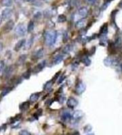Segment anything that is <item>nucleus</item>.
<instances>
[{
	"label": "nucleus",
	"mask_w": 122,
	"mask_h": 135,
	"mask_svg": "<svg viewBox=\"0 0 122 135\" xmlns=\"http://www.w3.org/2000/svg\"><path fill=\"white\" fill-rule=\"evenodd\" d=\"M12 90V88H10V87H9V88H7V89H5L2 92H1V97H4V96H5L6 94H7L10 91Z\"/></svg>",
	"instance_id": "nucleus-30"
},
{
	"label": "nucleus",
	"mask_w": 122,
	"mask_h": 135,
	"mask_svg": "<svg viewBox=\"0 0 122 135\" xmlns=\"http://www.w3.org/2000/svg\"><path fill=\"white\" fill-rule=\"evenodd\" d=\"M58 22H60V23H63V22H65L66 21V17L64 14H60L59 17H58V19H57Z\"/></svg>",
	"instance_id": "nucleus-26"
},
{
	"label": "nucleus",
	"mask_w": 122,
	"mask_h": 135,
	"mask_svg": "<svg viewBox=\"0 0 122 135\" xmlns=\"http://www.w3.org/2000/svg\"><path fill=\"white\" fill-rule=\"evenodd\" d=\"M85 1L87 3L91 4H94L97 2V0H85Z\"/></svg>",
	"instance_id": "nucleus-40"
},
{
	"label": "nucleus",
	"mask_w": 122,
	"mask_h": 135,
	"mask_svg": "<svg viewBox=\"0 0 122 135\" xmlns=\"http://www.w3.org/2000/svg\"><path fill=\"white\" fill-rule=\"evenodd\" d=\"M30 75H31V71L29 69L26 72H24V74H23V77L24 79H29L30 77Z\"/></svg>",
	"instance_id": "nucleus-31"
},
{
	"label": "nucleus",
	"mask_w": 122,
	"mask_h": 135,
	"mask_svg": "<svg viewBox=\"0 0 122 135\" xmlns=\"http://www.w3.org/2000/svg\"><path fill=\"white\" fill-rule=\"evenodd\" d=\"M109 3H108V2H106V3H104L101 9H102L103 10H104V9H106L107 8V7L109 6Z\"/></svg>",
	"instance_id": "nucleus-41"
},
{
	"label": "nucleus",
	"mask_w": 122,
	"mask_h": 135,
	"mask_svg": "<svg viewBox=\"0 0 122 135\" xmlns=\"http://www.w3.org/2000/svg\"><path fill=\"white\" fill-rule=\"evenodd\" d=\"M14 26V22L12 20H9L4 26V31L5 32H9L11 30H12Z\"/></svg>",
	"instance_id": "nucleus-6"
},
{
	"label": "nucleus",
	"mask_w": 122,
	"mask_h": 135,
	"mask_svg": "<svg viewBox=\"0 0 122 135\" xmlns=\"http://www.w3.org/2000/svg\"><path fill=\"white\" fill-rule=\"evenodd\" d=\"M25 42H26V40L24 39L19 40V41L16 44V45H15V47H14V50H15L16 51H19V50L22 49V48L25 45V44H26Z\"/></svg>",
	"instance_id": "nucleus-9"
},
{
	"label": "nucleus",
	"mask_w": 122,
	"mask_h": 135,
	"mask_svg": "<svg viewBox=\"0 0 122 135\" xmlns=\"http://www.w3.org/2000/svg\"><path fill=\"white\" fill-rule=\"evenodd\" d=\"M64 79H65V76L64 75H62L59 78V80H58V84H61V82L64 80Z\"/></svg>",
	"instance_id": "nucleus-38"
},
{
	"label": "nucleus",
	"mask_w": 122,
	"mask_h": 135,
	"mask_svg": "<svg viewBox=\"0 0 122 135\" xmlns=\"http://www.w3.org/2000/svg\"><path fill=\"white\" fill-rule=\"evenodd\" d=\"M1 21H2V18H1V17H0V25L1 23Z\"/></svg>",
	"instance_id": "nucleus-49"
},
{
	"label": "nucleus",
	"mask_w": 122,
	"mask_h": 135,
	"mask_svg": "<svg viewBox=\"0 0 122 135\" xmlns=\"http://www.w3.org/2000/svg\"><path fill=\"white\" fill-rule=\"evenodd\" d=\"M72 118V114L69 111H64L61 114V119L64 121H65V122L70 120Z\"/></svg>",
	"instance_id": "nucleus-11"
},
{
	"label": "nucleus",
	"mask_w": 122,
	"mask_h": 135,
	"mask_svg": "<svg viewBox=\"0 0 122 135\" xmlns=\"http://www.w3.org/2000/svg\"><path fill=\"white\" fill-rule=\"evenodd\" d=\"M91 130H92V127H91V126L89 125V124L86 125L85 127H84V132H90Z\"/></svg>",
	"instance_id": "nucleus-32"
},
{
	"label": "nucleus",
	"mask_w": 122,
	"mask_h": 135,
	"mask_svg": "<svg viewBox=\"0 0 122 135\" xmlns=\"http://www.w3.org/2000/svg\"><path fill=\"white\" fill-rule=\"evenodd\" d=\"M40 94H41V93H39V92H36V93L32 94L30 96V99H30V101L31 102H35V101H37V100L39 99V98Z\"/></svg>",
	"instance_id": "nucleus-17"
},
{
	"label": "nucleus",
	"mask_w": 122,
	"mask_h": 135,
	"mask_svg": "<svg viewBox=\"0 0 122 135\" xmlns=\"http://www.w3.org/2000/svg\"><path fill=\"white\" fill-rule=\"evenodd\" d=\"M26 1H34V0H25Z\"/></svg>",
	"instance_id": "nucleus-48"
},
{
	"label": "nucleus",
	"mask_w": 122,
	"mask_h": 135,
	"mask_svg": "<svg viewBox=\"0 0 122 135\" xmlns=\"http://www.w3.org/2000/svg\"><path fill=\"white\" fill-rule=\"evenodd\" d=\"M78 14H79V16H81V17L84 18V17H86L87 16V14H88V9H87L86 7H81V8H80V9H79Z\"/></svg>",
	"instance_id": "nucleus-13"
},
{
	"label": "nucleus",
	"mask_w": 122,
	"mask_h": 135,
	"mask_svg": "<svg viewBox=\"0 0 122 135\" xmlns=\"http://www.w3.org/2000/svg\"><path fill=\"white\" fill-rule=\"evenodd\" d=\"M44 55V51L43 49H39L38 51H37L33 55L34 57L36 59H41Z\"/></svg>",
	"instance_id": "nucleus-12"
},
{
	"label": "nucleus",
	"mask_w": 122,
	"mask_h": 135,
	"mask_svg": "<svg viewBox=\"0 0 122 135\" xmlns=\"http://www.w3.org/2000/svg\"><path fill=\"white\" fill-rule=\"evenodd\" d=\"M119 7H122V1L120 2V4H119Z\"/></svg>",
	"instance_id": "nucleus-47"
},
{
	"label": "nucleus",
	"mask_w": 122,
	"mask_h": 135,
	"mask_svg": "<svg viewBox=\"0 0 122 135\" xmlns=\"http://www.w3.org/2000/svg\"><path fill=\"white\" fill-rule=\"evenodd\" d=\"M21 118H22V114H17L14 118H12V119H11V120H10V121H11V123L16 122V121L21 119Z\"/></svg>",
	"instance_id": "nucleus-29"
},
{
	"label": "nucleus",
	"mask_w": 122,
	"mask_h": 135,
	"mask_svg": "<svg viewBox=\"0 0 122 135\" xmlns=\"http://www.w3.org/2000/svg\"><path fill=\"white\" fill-rule=\"evenodd\" d=\"M34 29V22L33 21H30L28 26H27V31L28 32H32Z\"/></svg>",
	"instance_id": "nucleus-24"
},
{
	"label": "nucleus",
	"mask_w": 122,
	"mask_h": 135,
	"mask_svg": "<svg viewBox=\"0 0 122 135\" xmlns=\"http://www.w3.org/2000/svg\"><path fill=\"white\" fill-rule=\"evenodd\" d=\"M12 0H1V4L4 7H11L12 5Z\"/></svg>",
	"instance_id": "nucleus-23"
},
{
	"label": "nucleus",
	"mask_w": 122,
	"mask_h": 135,
	"mask_svg": "<svg viewBox=\"0 0 122 135\" xmlns=\"http://www.w3.org/2000/svg\"><path fill=\"white\" fill-rule=\"evenodd\" d=\"M19 135H31V134L26 130H22L19 132Z\"/></svg>",
	"instance_id": "nucleus-37"
},
{
	"label": "nucleus",
	"mask_w": 122,
	"mask_h": 135,
	"mask_svg": "<svg viewBox=\"0 0 122 135\" xmlns=\"http://www.w3.org/2000/svg\"><path fill=\"white\" fill-rule=\"evenodd\" d=\"M26 58V55H22V56L19 57V63H20V64L24 63V61H25Z\"/></svg>",
	"instance_id": "nucleus-35"
},
{
	"label": "nucleus",
	"mask_w": 122,
	"mask_h": 135,
	"mask_svg": "<svg viewBox=\"0 0 122 135\" xmlns=\"http://www.w3.org/2000/svg\"><path fill=\"white\" fill-rule=\"evenodd\" d=\"M115 47H116V48L117 47V48H121L122 46V39H121V38H117L116 39V42H115Z\"/></svg>",
	"instance_id": "nucleus-25"
},
{
	"label": "nucleus",
	"mask_w": 122,
	"mask_h": 135,
	"mask_svg": "<svg viewBox=\"0 0 122 135\" xmlns=\"http://www.w3.org/2000/svg\"><path fill=\"white\" fill-rule=\"evenodd\" d=\"M46 66V61H42L41 62H40L39 64H37V66L33 69V72L37 74L39 73V72H41Z\"/></svg>",
	"instance_id": "nucleus-7"
},
{
	"label": "nucleus",
	"mask_w": 122,
	"mask_h": 135,
	"mask_svg": "<svg viewBox=\"0 0 122 135\" xmlns=\"http://www.w3.org/2000/svg\"><path fill=\"white\" fill-rule=\"evenodd\" d=\"M86 19L84 18H83V19L79 20V21L76 23V27L78 28V29L83 28V27H84V26L86 25Z\"/></svg>",
	"instance_id": "nucleus-14"
},
{
	"label": "nucleus",
	"mask_w": 122,
	"mask_h": 135,
	"mask_svg": "<svg viewBox=\"0 0 122 135\" xmlns=\"http://www.w3.org/2000/svg\"><path fill=\"white\" fill-rule=\"evenodd\" d=\"M44 1H49L50 0H44Z\"/></svg>",
	"instance_id": "nucleus-50"
},
{
	"label": "nucleus",
	"mask_w": 122,
	"mask_h": 135,
	"mask_svg": "<svg viewBox=\"0 0 122 135\" xmlns=\"http://www.w3.org/2000/svg\"><path fill=\"white\" fill-rule=\"evenodd\" d=\"M67 40H68V34L66 32L64 33V35H63V42H66Z\"/></svg>",
	"instance_id": "nucleus-36"
},
{
	"label": "nucleus",
	"mask_w": 122,
	"mask_h": 135,
	"mask_svg": "<svg viewBox=\"0 0 122 135\" xmlns=\"http://www.w3.org/2000/svg\"><path fill=\"white\" fill-rule=\"evenodd\" d=\"M3 47H4V46H3V44L0 42V52H1V51H2V49H3Z\"/></svg>",
	"instance_id": "nucleus-45"
},
{
	"label": "nucleus",
	"mask_w": 122,
	"mask_h": 135,
	"mask_svg": "<svg viewBox=\"0 0 122 135\" xmlns=\"http://www.w3.org/2000/svg\"><path fill=\"white\" fill-rule=\"evenodd\" d=\"M29 106H30V102L28 101H24V102L20 104L19 107H20V110L22 111H26L29 108Z\"/></svg>",
	"instance_id": "nucleus-15"
},
{
	"label": "nucleus",
	"mask_w": 122,
	"mask_h": 135,
	"mask_svg": "<svg viewBox=\"0 0 122 135\" xmlns=\"http://www.w3.org/2000/svg\"><path fill=\"white\" fill-rule=\"evenodd\" d=\"M117 12H118L117 10H115V11H114V12H111V17H112L113 19L114 18V17H115V14L117 13Z\"/></svg>",
	"instance_id": "nucleus-43"
},
{
	"label": "nucleus",
	"mask_w": 122,
	"mask_h": 135,
	"mask_svg": "<svg viewBox=\"0 0 122 135\" xmlns=\"http://www.w3.org/2000/svg\"><path fill=\"white\" fill-rule=\"evenodd\" d=\"M59 75H60V72H57V74L56 75H55V76H54V77L53 78V81L54 82V81H55L56 79H57L59 78Z\"/></svg>",
	"instance_id": "nucleus-42"
},
{
	"label": "nucleus",
	"mask_w": 122,
	"mask_h": 135,
	"mask_svg": "<svg viewBox=\"0 0 122 135\" xmlns=\"http://www.w3.org/2000/svg\"><path fill=\"white\" fill-rule=\"evenodd\" d=\"M13 11L11 9H5L1 13V18L3 19H8L12 15Z\"/></svg>",
	"instance_id": "nucleus-4"
},
{
	"label": "nucleus",
	"mask_w": 122,
	"mask_h": 135,
	"mask_svg": "<svg viewBox=\"0 0 122 135\" xmlns=\"http://www.w3.org/2000/svg\"><path fill=\"white\" fill-rule=\"evenodd\" d=\"M94 135L93 134H90V135Z\"/></svg>",
	"instance_id": "nucleus-51"
},
{
	"label": "nucleus",
	"mask_w": 122,
	"mask_h": 135,
	"mask_svg": "<svg viewBox=\"0 0 122 135\" xmlns=\"http://www.w3.org/2000/svg\"></svg>",
	"instance_id": "nucleus-52"
},
{
	"label": "nucleus",
	"mask_w": 122,
	"mask_h": 135,
	"mask_svg": "<svg viewBox=\"0 0 122 135\" xmlns=\"http://www.w3.org/2000/svg\"><path fill=\"white\" fill-rule=\"evenodd\" d=\"M63 59H64V56H63V55H61V54L57 55V56L54 58V59H53V63H54V64H59V63L63 60Z\"/></svg>",
	"instance_id": "nucleus-18"
},
{
	"label": "nucleus",
	"mask_w": 122,
	"mask_h": 135,
	"mask_svg": "<svg viewBox=\"0 0 122 135\" xmlns=\"http://www.w3.org/2000/svg\"><path fill=\"white\" fill-rule=\"evenodd\" d=\"M14 70V67L13 65L9 66V67H7L6 69H4V76H6V77H9V76H10L11 74L13 73Z\"/></svg>",
	"instance_id": "nucleus-10"
},
{
	"label": "nucleus",
	"mask_w": 122,
	"mask_h": 135,
	"mask_svg": "<svg viewBox=\"0 0 122 135\" xmlns=\"http://www.w3.org/2000/svg\"><path fill=\"white\" fill-rule=\"evenodd\" d=\"M66 104L68 107L73 109L78 105V101L73 97H69L66 101Z\"/></svg>",
	"instance_id": "nucleus-5"
},
{
	"label": "nucleus",
	"mask_w": 122,
	"mask_h": 135,
	"mask_svg": "<svg viewBox=\"0 0 122 135\" xmlns=\"http://www.w3.org/2000/svg\"><path fill=\"white\" fill-rule=\"evenodd\" d=\"M72 49H73L72 45H71V44H67V45H66V46L64 47V49H63V53L65 54H69V53H70V52L72 51Z\"/></svg>",
	"instance_id": "nucleus-20"
},
{
	"label": "nucleus",
	"mask_w": 122,
	"mask_h": 135,
	"mask_svg": "<svg viewBox=\"0 0 122 135\" xmlns=\"http://www.w3.org/2000/svg\"><path fill=\"white\" fill-rule=\"evenodd\" d=\"M111 1H113V0H106V2H108V3H110Z\"/></svg>",
	"instance_id": "nucleus-46"
},
{
	"label": "nucleus",
	"mask_w": 122,
	"mask_h": 135,
	"mask_svg": "<svg viewBox=\"0 0 122 135\" xmlns=\"http://www.w3.org/2000/svg\"><path fill=\"white\" fill-rule=\"evenodd\" d=\"M82 62L85 64L86 66H89L91 64V60L88 58V57H84L82 59Z\"/></svg>",
	"instance_id": "nucleus-28"
},
{
	"label": "nucleus",
	"mask_w": 122,
	"mask_h": 135,
	"mask_svg": "<svg viewBox=\"0 0 122 135\" xmlns=\"http://www.w3.org/2000/svg\"><path fill=\"white\" fill-rule=\"evenodd\" d=\"M33 42H34V37H30V39H29L27 41V42L25 44L24 49H30V48L32 47V44H33Z\"/></svg>",
	"instance_id": "nucleus-19"
},
{
	"label": "nucleus",
	"mask_w": 122,
	"mask_h": 135,
	"mask_svg": "<svg viewBox=\"0 0 122 135\" xmlns=\"http://www.w3.org/2000/svg\"><path fill=\"white\" fill-rule=\"evenodd\" d=\"M107 32H108L107 24H105V25H104L101 26V29H100V32H99V34H100L101 36H103V35L105 36V35H106Z\"/></svg>",
	"instance_id": "nucleus-16"
},
{
	"label": "nucleus",
	"mask_w": 122,
	"mask_h": 135,
	"mask_svg": "<svg viewBox=\"0 0 122 135\" xmlns=\"http://www.w3.org/2000/svg\"><path fill=\"white\" fill-rule=\"evenodd\" d=\"M56 13H54V10L53 9H47L44 12V14L47 17H51L52 15L55 14Z\"/></svg>",
	"instance_id": "nucleus-27"
},
{
	"label": "nucleus",
	"mask_w": 122,
	"mask_h": 135,
	"mask_svg": "<svg viewBox=\"0 0 122 135\" xmlns=\"http://www.w3.org/2000/svg\"><path fill=\"white\" fill-rule=\"evenodd\" d=\"M6 127H7V125H6V124H4V125H2L1 127H0V132L1 131V129H3V130H5Z\"/></svg>",
	"instance_id": "nucleus-44"
},
{
	"label": "nucleus",
	"mask_w": 122,
	"mask_h": 135,
	"mask_svg": "<svg viewBox=\"0 0 122 135\" xmlns=\"http://www.w3.org/2000/svg\"><path fill=\"white\" fill-rule=\"evenodd\" d=\"M41 12H37V14H34V18H35V19H40V18H41Z\"/></svg>",
	"instance_id": "nucleus-39"
},
{
	"label": "nucleus",
	"mask_w": 122,
	"mask_h": 135,
	"mask_svg": "<svg viewBox=\"0 0 122 135\" xmlns=\"http://www.w3.org/2000/svg\"><path fill=\"white\" fill-rule=\"evenodd\" d=\"M5 69V64L3 61H0V72H3Z\"/></svg>",
	"instance_id": "nucleus-34"
},
{
	"label": "nucleus",
	"mask_w": 122,
	"mask_h": 135,
	"mask_svg": "<svg viewBox=\"0 0 122 135\" xmlns=\"http://www.w3.org/2000/svg\"><path fill=\"white\" fill-rule=\"evenodd\" d=\"M53 83H54V81L53 80H50V81H48L45 84H44V90L46 91H49L51 89V87L53 86Z\"/></svg>",
	"instance_id": "nucleus-22"
},
{
	"label": "nucleus",
	"mask_w": 122,
	"mask_h": 135,
	"mask_svg": "<svg viewBox=\"0 0 122 135\" xmlns=\"http://www.w3.org/2000/svg\"><path fill=\"white\" fill-rule=\"evenodd\" d=\"M42 114V110H39L37 111V112L34 114V117H35V118H36V119H37V118L39 117H40L41 115Z\"/></svg>",
	"instance_id": "nucleus-33"
},
{
	"label": "nucleus",
	"mask_w": 122,
	"mask_h": 135,
	"mask_svg": "<svg viewBox=\"0 0 122 135\" xmlns=\"http://www.w3.org/2000/svg\"><path fill=\"white\" fill-rule=\"evenodd\" d=\"M83 116H84V113L82 111L76 110L72 114V119L75 121H77V120L81 119Z\"/></svg>",
	"instance_id": "nucleus-8"
},
{
	"label": "nucleus",
	"mask_w": 122,
	"mask_h": 135,
	"mask_svg": "<svg viewBox=\"0 0 122 135\" xmlns=\"http://www.w3.org/2000/svg\"><path fill=\"white\" fill-rule=\"evenodd\" d=\"M26 30L27 29H26V26H24V25L19 24L16 26V27L15 28L14 33L17 37H23L26 34Z\"/></svg>",
	"instance_id": "nucleus-2"
},
{
	"label": "nucleus",
	"mask_w": 122,
	"mask_h": 135,
	"mask_svg": "<svg viewBox=\"0 0 122 135\" xmlns=\"http://www.w3.org/2000/svg\"><path fill=\"white\" fill-rule=\"evenodd\" d=\"M114 62V59H113L111 57H106V58L104 59V64H105L106 66H107V67H109V66H111V65H112Z\"/></svg>",
	"instance_id": "nucleus-21"
},
{
	"label": "nucleus",
	"mask_w": 122,
	"mask_h": 135,
	"mask_svg": "<svg viewBox=\"0 0 122 135\" xmlns=\"http://www.w3.org/2000/svg\"><path fill=\"white\" fill-rule=\"evenodd\" d=\"M57 38V33L54 30H49L47 31L44 34V39H45V42L47 46L51 47L54 45L56 43Z\"/></svg>",
	"instance_id": "nucleus-1"
},
{
	"label": "nucleus",
	"mask_w": 122,
	"mask_h": 135,
	"mask_svg": "<svg viewBox=\"0 0 122 135\" xmlns=\"http://www.w3.org/2000/svg\"><path fill=\"white\" fill-rule=\"evenodd\" d=\"M86 89V85L85 84L81 82V81H79L76 85V88H75V91H76V93L78 94H82Z\"/></svg>",
	"instance_id": "nucleus-3"
}]
</instances>
